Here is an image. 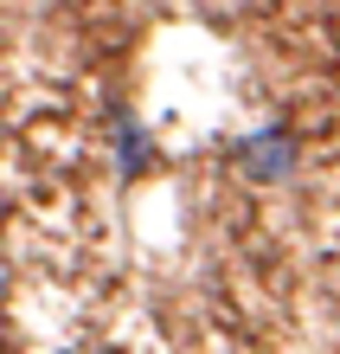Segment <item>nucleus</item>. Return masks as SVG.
<instances>
[{
	"mask_svg": "<svg viewBox=\"0 0 340 354\" xmlns=\"http://www.w3.org/2000/svg\"><path fill=\"white\" fill-rule=\"evenodd\" d=\"M141 161H148V142H141V129H135V122H122V168H141Z\"/></svg>",
	"mask_w": 340,
	"mask_h": 354,
	"instance_id": "f03ea898",
	"label": "nucleus"
},
{
	"mask_svg": "<svg viewBox=\"0 0 340 354\" xmlns=\"http://www.w3.org/2000/svg\"><path fill=\"white\" fill-rule=\"evenodd\" d=\"M238 168H244L250 180H283V174L295 168V142L276 136V129H263V136L238 142Z\"/></svg>",
	"mask_w": 340,
	"mask_h": 354,
	"instance_id": "f257e3e1",
	"label": "nucleus"
}]
</instances>
